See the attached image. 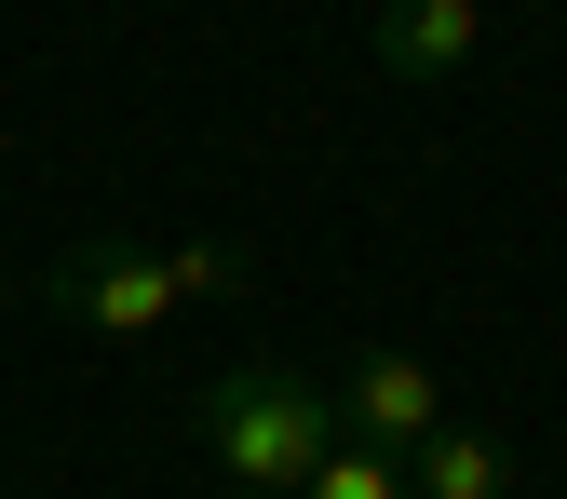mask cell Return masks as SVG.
Listing matches in <instances>:
<instances>
[{"instance_id": "6da1fadb", "label": "cell", "mask_w": 567, "mask_h": 499, "mask_svg": "<svg viewBox=\"0 0 567 499\" xmlns=\"http://www.w3.org/2000/svg\"><path fill=\"white\" fill-rule=\"evenodd\" d=\"M189 433H203V459H217L230 486L298 499V486L338 459V392L284 378V365H217V378L189 392Z\"/></svg>"}, {"instance_id": "7a4b0ae2", "label": "cell", "mask_w": 567, "mask_h": 499, "mask_svg": "<svg viewBox=\"0 0 567 499\" xmlns=\"http://www.w3.org/2000/svg\"><path fill=\"white\" fill-rule=\"evenodd\" d=\"M189 298H244V243H82L41 270V311H68L82 337H150Z\"/></svg>"}, {"instance_id": "3957f363", "label": "cell", "mask_w": 567, "mask_h": 499, "mask_svg": "<svg viewBox=\"0 0 567 499\" xmlns=\"http://www.w3.org/2000/svg\"><path fill=\"white\" fill-rule=\"evenodd\" d=\"M338 433L379 446V459H419L446 433V365H419V351H365V365L338 378Z\"/></svg>"}, {"instance_id": "277c9868", "label": "cell", "mask_w": 567, "mask_h": 499, "mask_svg": "<svg viewBox=\"0 0 567 499\" xmlns=\"http://www.w3.org/2000/svg\"><path fill=\"white\" fill-rule=\"evenodd\" d=\"M379 82H460L486 41V0H379Z\"/></svg>"}, {"instance_id": "5b68a950", "label": "cell", "mask_w": 567, "mask_h": 499, "mask_svg": "<svg viewBox=\"0 0 567 499\" xmlns=\"http://www.w3.org/2000/svg\"><path fill=\"white\" fill-rule=\"evenodd\" d=\"M405 486H419V499H514V446L473 433V418H446V433L405 459Z\"/></svg>"}, {"instance_id": "8992f818", "label": "cell", "mask_w": 567, "mask_h": 499, "mask_svg": "<svg viewBox=\"0 0 567 499\" xmlns=\"http://www.w3.org/2000/svg\"><path fill=\"white\" fill-rule=\"evenodd\" d=\"M298 499H419V486H405V459H379V446H351V433H338V459H324Z\"/></svg>"}, {"instance_id": "52a82bcc", "label": "cell", "mask_w": 567, "mask_h": 499, "mask_svg": "<svg viewBox=\"0 0 567 499\" xmlns=\"http://www.w3.org/2000/svg\"><path fill=\"white\" fill-rule=\"evenodd\" d=\"M217 499H270V486H217Z\"/></svg>"}]
</instances>
